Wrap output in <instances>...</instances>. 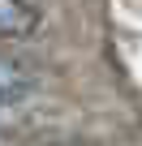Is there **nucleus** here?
Masks as SVG:
<instances>
[{"label": "nucleus", "mask_w": 142, "mask_h": 146, "mask_svg": "<svg viewBox=\"0 0 142 146\" xmlns=\"http://www.w3.org/2000/svg\"><path fill=\"white\" fill-rule=\"evenodd\" d=\"M35 146H78V142H35Z\"/></svg>", "instance_id": "7ed1b4c3"}, {"label": "nucleus", "mask_w": 142, "mask_h": 146, "mask_svg": "<svg viewBox=\"0 0 142 146\" xmlns=\"http://www.w3.org/2000/svg\"><path fill=\"white\" fill-rule=\"evenodd\" d=\"M26 86H30V73H26L22 64H13V60L0 56V95H17V90H26Z\"/></svg>", "instance_id": "f03ea898"}, {"label": "nucleus", "mask_w": 142, "mask_h": 146, "mask_svg": "<svg viewBox=\"0 0 142 146\" xmlns=\"http://www.w3.org/2000/svg\"><path fill=\"white\" fill-rule=\"evenodd\" d=\"M39 30V9L26 0H0V39H26Z\"/></svg>", "instance_id": "f257e3e1"}, {"label": "nucleus", "mask_w": 142, "mask_h": 146, "mask_svg": "<svg viewBox=\"0 0 142 146\" xmlns=\"http://www.w3.org/2000/svg\"><path fill=\"white\" fill-rule=\"evenodd\" d=\"M0 116H5V103H0Z\"/></svg>", "instance_id": "20e7f679"}]
</instances>
